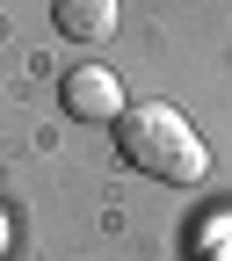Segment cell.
Segmentation results:
<instances>
[{
  "label": "cell",
  "instance_id": "1",
  "mask_svg": "<svg viewBox=\"0 0 232 261\" xmlns=\"http://www.w3.org/2000/svg\"><path fill=\"white\" fill-rule=\"evenodd\" d=\"M116 152H123L138 174L174 181V189L203 181V167H211V152H203V138H196V123H189L182 109H167V102H131V109L116 116Z\"/></svg>",
  "mask_w": 232,
  "mask_h": 261
},
{
  "label": "cell",
  "instance_id": "2",
  "mask_svg": "<svg viewBox=\"0 0 232 261\" xmlns=\"http://www.w3.org/2000/svg\"><path fill=\"white\" fill-rule=\"evenodd\" d=\"M58 102L65 116H80V123H116L131 102H123V80L109 73V65H73V73L58 80Z\"/></svg>",
  "mask_w": 232,
  "mask_h": 261
},
{
  "label": "cell",
  "instance_id": "3",
  "mask_svg": "<svg viewBox=\"0 0 232 261\" xmlns=\"http://www.w3.org/2000/svg\"><path fill=\"white\" fill-rule=\"evenodd\" d=\"M58 29L73 44H109L116 37V0H58Z\"/></svg>",
  "mask_w": 232,
  "mask_h": 261
}]
</instances>
